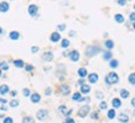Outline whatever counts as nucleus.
I'll use <instances>...</instances> for the list:
<instances>
[{
	"instance_id": "5",
	"label": "nucleus",
	"mask_w": 135,
	"mask_h": 123,
	"mask_svg": "<svg viewBox=\"0 0 135 123\" xmlns=\"http://www.w3.org/2000/svg\"><path fill=\"white\" fill-rule=\"evenodd\" d=\"M27 11H28V15H30V16L36 17V16H37V14H38V6H37V5H35V4H31V5H28Z\"/></svg>"
},
{
	"instance_id": "16",
	"label": "nucleus",
	"mask_w": 135,
	"mask_h": 123,
	"mask_svg": "<svg viewBox=\"0 0 135 123\" xmlns=\"http://www.w3.org/2000/svg\"><path fill=\"white\" fill-rule=\"evenodd\" d=\"M77 74H78L79 79H84L85 76L88 75V71H87V69L85 68H79L78 71H77Z\"/></svg>"
},
{
	"instance_id": "21",
	"label": "nucleus",
	"mask_w": 135,
	"mask_h": 123,
	"mask_svg": "<svg viewBox=\"0 0 135 123\" xmlns=\"http://www.w3.org/2000/svg\"><path fill=\"white\" fill-rule=\"evenodd\" d=\"M82 99H83V97H82V94H81V92H74V94L72 95V100H73L74 102H81Z\"/></svg>"
},
{
	"instance_id": "20",
	"label": "nucleus",
	"mask_w": 135,
	"mask_h": 123,
	"mask_svg": "<svg viewBox=\"0 0 135 123\" xmlns=\"http://www.w3.org/2000/svg\"><path fill=\"white\" fill-rule=\"evenodd\" d=\"M113 59V53L110 52V51H105L104 53H103V60H112Z\"/></svg>"
},
{
	"instance_id": "18",
	"label": "nucleus",
	"mask_w": 135,
	"mask_h": 123,
	"mask_svg": "<svg viewBox=\"0 0 135 123\" xmlns=\"http://www.w3.org/2000/svg\"><path fill=\"white\" fill-rule=\"evenodd\" d=\"M13 64H14L16 68H25V61L22 60V59H15L14 61H13Z\"/></svg>"
},
{
	"instance_id": "3",
	"label": "nucleus",
	"mask_w": 135,
	"mask_h": 123,
	"mask_svg": "<svg viewBox=\"0 0 135 123\" xmlns=\"http://www.w3.org/2000/svg\"><path fill=\"white\" fill-rule=\"evenodd\" d=\"M91 112V107H89V105H84V106H82L81 108H79L78 111V117H81V118H84V117L88 116V113Z\"/></svg>"
},
{
	"instance_id": "43",
	"label": "nucleus",
	"mask_w": 135,
	"mask_h": 123,
	"mask_svg": "<svg viewBox=\"0 0 135 123\" xmlns=\"http://www.w3.org/2000/svg\"><path fill=\"white\" fill-rule=\"evenodd\" d=\"M51 94H52V89H51V88H47V89H46V91H45V95L50 96Z\"/></svg>"
},
{
	"instance_id": "55",
	"label": "nucleus",
	"mask_w": 135,
	"mask_h": 123,
	"mask_svg": "<svg viewBox=\"0 0 135 123\" xmlns=\"http://www.w3.org/2000/svg\"><path fill=\"white\" fill-rule=\"evenodd\" d=\"M133 28L135 30V22H133Z\"/></svg>"
},
{
	"instance_id": "53",
	"label": "nucleus",
	"mask_w": 135,
	"mask_h": 123,
	"mask_svg": "<svg viewBox=\"0 0 135 123\" xmlns=\"http://www.w3.org/2000/svg\"><path fill=\"white\" fill-rule=\"evenodd\" d=\"M0 118H3V121H4V119H5V118H6V117L4 116V115H1V113H0Z\"/></svg>"
},
{
	"instance_id": "35",
	"label": "nucleus",
	"mask_w": 135,
	"mask_h": 123,
	"mask_svg": "<svg viewBox=\"0 0 135 123\" xmlns=\"http://www.w3.org/2000/svg\"><path fill=\"white\" fill-rule=\"evenodd\" d=\"M34 69H35V68H34V65H31V64H26V65H25V70H26L27 73L32 71Z\"/></svg>"
},
{
	"instance_id": "27",
	"label": "nucleus",
	"mask_w": 135,
	"mask_h": 123,
	"mask_svg": "<svg viewBox=\"0 0 135 123\" xmlns=\"http://www.w3.org/2000/svg\"><path fill=\"white\" fill-rule=\"evenodd\" d=\"M107 117L109 118V119H114V118H115V109H114V108L109 109V111H108V113H107Z\"/></svg>"
},
{
	"instance_id": "19",
	"label": "nucleus",
	"mask_w": 135,
	"mask_h": 123,
	"mask_svg": "<svg viewBox=\"0 0 135 123\" xmlns=\"http://www.w3.org/2000/svg\"><path fill=\"white\" fill-rule=\"evenodd\" d=\"M6 94H10V89L7 85H0V95H6Z\"/></svg>"
},
{
	"instance_id": "31",
	"label": "nucleus",
	"mask_w": 135,
	"mask_h": 123,
	"mask_svg": "<svg viewBox=\"0 0 135 123\" xmlns=\"http://www.w3.org/2000/svg\"><path fill=\"white\" fill-rule=\"evenodd\" d=\"M9 105H10V107H11V108H14V107H17V106H19V101H17L16 99H13V100L9 102Z\"/></svg>"
},
{
	"instance_id": "46",
	"label": "nucleus",
	"mask_w": 135,
	"mask_h": 123,
	"mask_svg": "<svg viewBox=\"0 0 135 123\" xmlns=\"http://www.w3.org/2000/svg\"><path fill=\"white\" fill-rule=\"evenodd\" d=\"M117 3H118L120 6H124V5L127 4V1H125V0H119V1H117Z\"/></svg>"
},
{
	"instance_id": "7",
	"label": "nucleus",
	"mask_w": 135,
	"mask_h": 123,
	"mask_svg": "<svg viewBox=\"0 0 135 123\" xmlns=\"http://www.w3.org/2000/svg\"><path fill=\"white\" fill-rule=\"evenodd\" d=\"M68 58L71 59L72 61H78L79 58H81V55H79V52L77 49H73L70 52V55H68Z\"/></svg>"
},
{
	"instance_id": "34",
	"label": "nucleus",
	"mask_w": 135,
	"mask_h": 123,
	"mask_svg": "<svg viewBox=\"0 0 135 123\" xmlns=\"http://www.w3.org/2000/svg\"><path fill=\"white\" fill-rule=\"evenodd\" d=\"M98 117H99V112L98 111H94V112L91 113V118L92 119H98Z\"/></svg>"
},
{
	"instance_id": "37",
	"label": "nucleus",
	"mask_w": 135,
	"mask_h": 123,
	"mask_svg": "<svg viewBox=\"0 0 135 123\" xmlns=\"http://www.w3.org/2000/svg\"><path fill=\"white\" fill-rule=\"evenodd\" d=\"M3 123H14V119H13V117H6L3 121Z\"/></svg>"
},
{
	"instance_id": "48",
	"label": "nucleus",
	"mask_w": 135,
	"mask_h": 123,
	"mask_svg": "<svg viewBox=\"0 0 135 123\" xmlns=\"http://www.w3.org/2000/svg\"><path fill=\"white\" fill-rule=\"evenodd\" d=\"M10 95L13 96V97H15V96L17 95V91H16V90H13V91H10Z\"/></svg>"
},
{
	"instance_id": "12",
	"label": "nucleus",
	"mask_w": 135,
	"mask_h": 123,
	"mask_svg": "<svg viewBox=\"0 0 135 123\" xmlns=\"http://www.w3.org/2000/svg\"><path fill=\"white\" fill-rule=\"evenodd\" d=\"M42 59L45 61L53 60V53H52V52H45V53L42 54Z\"/></svg>"
},
{
	"instance_id": "33",
	"label": "nucleus",
	"mask_w": 135,
	"mask_h": 123,
	"mask_svg": "<svg viewBox=\"0 0 135 123\" xmlns=\"http://www.w3.org/2000/svg\"><path fill=\"white\" fill-rule=\"evenodd\" d=\"M58 111H60V112H61L62 115H64V113H66V112H67L68 109H67V107H66L64 105H61V106L58 107Z\"/></svg>"
},
{
	"instance_id": "57",
	"label": "nucleus",
	"mask_w": 135,
	"mask_h": 123,
	"mask_svg": "<svg viewBox=\"0 0 135 123\" xmlns=\"http://www.w3.org/2000/svg\"><path fill=\"white\" fill-rule=\"evenodd\" d=\"M134 10H135V4H134Z\"/></svg>"
},
{
	"instance_id": "23",
	"label": "nucleus",
	"mask_w": 135,
	"mask_h": 123,
	"mask_svg": "<svg viewBox=\"0 0 135 123\" xmlns=\"http://www.w3.org/2000/svg\"><path fill=\"white\" fill-rule=\"evenodd\" d=\"M104 46H105V48H107L108 51H110V49L114 48V42L112 41V40H107L105 43H104Z\"/></svg>"
},
{
	"instance_id": "11",
	"label": "nucleus",
	"mask_w": 135,
	"mask_h": 123,
	"mask_svg": "<svg viewBox=\"0 0 135 123\" xmlns=\"http://www.w3.org/2000/svg\"><path fill=\"white\" fill-rule=\"evenodd\" d=\"M10 9V4L7 1H1L0 3V13H6Z\"/></svg>"
},
{
	"instance_id": "36",
	"label": "nucleus",
	"mask_w": 135,
	"mask_h": 123,
	"mask_svg": "<svg viewBox=\"0 0 135 123\" xmlns=\"http://www.w3.org/2000/svg\"><path fill=\"white\" fill-rule=\"evenodd\" d=\"M107 102H104V101L99 102V109H107Z\"/></svg>"
},
{
	"instance_id": "39",
	"label": "nucleus",
	"mask_w": 135,
	"mask_h": 123,
	"mask_svg": "<svg viewBox=\"0 0 135 123\" xmlns=\"http://www.w3.org/2000/svg\"><path fill=\"white\" fill-rule=\"evenodd\" d=\"M57 28H58V31H64V30H66V25H64V23H61V25L57 26Z\"/></svg>"
},
{
	"instance_id": "4",
	"label": "nucleus",
	"mask_w": 135,
	"mask_h": 123,
	"mask_svg": "<svg viewBox=\"0 0 135 123\" xmlns=\"http://www.w3.org/2000/svg\"><path fill=\"white\" fill-rule=\"evenodd\" d=\"M36 117H37V119H40V121H45V119L49 117V111L45 108L38 109V111L36 112Z\"/></svg>"
},
{
	"instance_id": "42",
	"label": "nucleus",
	"mask_w": 135,
	"mask_h": 123,
	"mask_svg": "<svg viewBox=\"0 0 135 123\" xmlns=\"http://www.w3.org/2000/svg\"><path fill=\"white\" fill-rule=\"evenodd\" d=\"M72 112H73V109H68L66 113H64V116L67 117V118H71V115H72Z\"/></svg>"
},
{
	"instance_id": "2",
	"label": "nucleus",
	"mask_w": 135,
	"mask_h": 123,
	"mask_svg": "<svg viewBox=\"0 0 135 123\" xmlns=\"http://www.w3.org/2000/svg\"><path fill=\"white\" fill-rule=\"evenodd\" d=\"M98 53H100V48L98 46H88L85 48V57H88V58H92Z\"/></svg>"
},
{
	"instance_id": "54",
	"label": "nucleus",
	"mask_w": 135,
	"mask_h": 123,
	"mask_svg": "<svg viewBox=\"0 0 135 123\" xmlns=\"http://www.w3.org/2000/svg\"><path fill=\"white\" fill-rule=\"evenodd\" d=\"M1 75H3V70L0 69V78H1Z\"/></svg>"
},
{
	"instance_id": "44",
	"label": "nucleus",
	"mask_w": 135,
	"mask_h": 123,
	"mask_svg": "<svg viewBox=\"0 0 135 123\" xmlns=\"http://www.w3.org/2000/svg\"><path fill=\"white\" fill-rule=\"evenodd\" d=\"M85 84V81H84V79H79L78 81H77V85H79V86H83Z\"/></svg>"
},
{
	"instance_id": "17",
	"label": "nucleus",
	"mask_w": 135,
	"mask_h": 123,
	"mask_svg": "<svg viewBox=\"0 0 135 123\" xmlns=\"http://www.w3.org/2000/svg\"><path fill=\"white\" fill-rule=\"evenodd\" d=\"M112 106H113V108H119L121 106V101L120 99H118V97H114L113 100H112Z\"/></svg>"
},
{
	"instance_id": "28",
	"label": "nucleus",
	"mask_w": 135,
	"mask_h": 123,
	"mask_svg": "<svg viewBox=\"0 0 135 123\" xmlns=\"http://www.w3.org/2000/svg\"><path fill=\"white\" fill-rule=\"evenodd\" d=\"M128 81H129V84L135 85V73H131V74L128 76Z\"/></svg>"
},
{
	"instance_id": "24",
	"label": "nucleus",
	"mask_w": 135,
	"mask_h": 123,
	"mask_svg": "<svg viewBox=\"0 0 135 123\" xmlns=\"http://www.w3.org/2000/svg\"><path fill=\"white\" fill-rule=\"evenodd\" d=\"M119 92H120V97H121V99H128L129 95H130V94H129V91L127 89H121Z\"/></svg>"
},
{
	"instance_id": "1",
	"label": "nucleus",
	"mask_w": 135,
	"mask_h": 123,
	"mask_svg": "<svg viewBox=\"0 0 135 123\" xmlns=\"http://www.w3.org/2000/svg\"><path fill=\"white\" fill-rule=\"evenodd\" d=\"M104 80H105V84H107L108 86L109 85H115V84H118L119 82V75L117 74V73H109L105 78H104Z\"/></svg>"
},
{
	"instance_id": "32",
	"label": "nucleus",
	"mask_w": 135,
	"mask_h": 123,
	"mask_svg": "<svg viewBox=\"0 0 135 123\" xmlns=\"http://www.w3.org/2000/svg\"><path fill=\"white\" fill-rule=\"evenodd\" d=\"M22 95L25 96V97H30V96H31V91H30L27 88H25V89L22 90Z\"/></svg>"
},
{
	"instance_id": "9",
	"label": "nucleus",
	"mask_w": 135,
	"mask_h": 123,
	"mask_svg": "<svg viewBox=\"0 0 135 123\" xmlns=\"http://www.w3.org/2000/svg\"><path fill=\"white\" fill-rule=\"evenodd\" d=\"M50 41L53 42V43H57V42L62 41L61 40V34H60V32H52L50 36Z\"/></svg>"
},
{
	"instance_id": "50",
	"label": "nucleus",
	"mask_w": 135,
	"mask_h": 123,
	"mask_svg": "<svg viewBox=\"0 0 135 123\" xmlns=\"http://www.w3.org/2000/svg\"><path fill=\"white\" fill-rule=\"evenodd\" d=\"M4 33H5V31H4V28L0 26V36H4Z\"/></svg>"
},
{
	"instance_id": "49",
	"label": "nucleus",
	"mask_w": 135,
	"mask_h": 123,
	"mask_svg": "<svg viewBox=\"0 0 135 123\" xmlns=\"http://www.w3.org/2000/svg\"><path fill=\"white\" fill-rule=\"evenodd\" d=\"M0 102H1V105H6L7 101L5 100V99H0Z\"/></svg>"
},
{
	"instance_id": "52",
	"label": "nucleus",
	"mask_w": 135,
	"mask_h": 123,
	"mask_svg": "<svg viewBox=\"0 0 135 123\" xmlns=\"http://www.w3.org/2000/svg\"><path fill=\"white\" fill-rule=\"evenodd\" d=\"M131 106H133V107H135V97H133V99H131Z\"/></svg>"
},
{
	"instance_id": "30",
	"label": "nucleus",
	"mask_w": 135,
	"mask_h": 123,
	"mask_svg": "<svg viewBox=\"0 0 135 123\" xmlns=\"http://www.w3.org/2000/svg\"><path fill=\"white\" fill-rule=\"evenodd\" d=\"M61 47H62V48L70 47V41H68L67 38H63V40L61 41Z\"/></svg>"
},
{
	"instance_id": "6",
	"label": "nucleus",
	"mask_w": 135,
	"mask_h": 123,
	"mask_svg": "<svg viewBox=\"0 0 135 123\" xmlns=\"http://www.w3.org/2000/svg\"><path fill=\"white\" fill-rule=\"evenodd\" d=\"M60 92H61V95H63V96L70 95V92H71V88H70V85H67V84H62V85L60 86Z\"/></svg>"
},
{
	"instance_id": "41",
	"label": "nucleus",
	"mask_w": 135,
	"mask_h": 123,
	"mask_svg": "<svg viewBox=\"0 0 135 123\" xmlns=\"http://www.w3.org/2000/svg\"><path fill=\"white\" fill-rule=\"evenodd\" d=\"M38 52V47L37 46H32L31 47V53H37Z\"/></svg>"
},
{
	"instance_id": "8",
	"label": "nucleus",
	"mask_w": 135,
	"mask_h": 123,
	"mask_svg": "<svg viewBox=\"0 0 135 123\" xmlns=\"http://www.w3.org/2000/svg\"><path fill=\"white\" fill-rule=\"evenodd\" d=\"M30 100H31L32 103H38L41 101V95H40L38 92H32L31 96H30Z\"/></svg>"
},
{
	"instance_id": "38",
	"label": "nucleus",
	"mask_w": 135,
	"mask_h": 123,
	"mask_svg": "<svg viewBox=\"0 0 135 123\" xmlns=\"http://www.w3.org/2000/svg\"><path fill=\"white\" fill-rule=\"evenodd\" d=\"M95 97H97V99H103L104 95H103V92H102V91H97V92H95Z\"/></svg>"
},
{
	"instance_id": "14",
	"label": "nucleus",
	"mask_w": 135,
	"mask_h": 123,
	"mask_svg": "<svg viewBox=\"0 0 135 123\" xmlns=\"http://www.w3.org/2000/svg\"><path fill=\"white\" fill-rule=\"evenodd\" d=\"M9 38L13 40V41H17V40L20 38V32H17V31H11V32L9 33Z\"/></svg>"
},
{
	"instance_id": "29",
	"label": "nucleus",
	"mask_w": 135,
	"mask_h": 123,
	"mask_svg": "<svg viewBox=\"0 0 135 123\" xmlns=\"http://www.w3.org/2000/svg\"><path fill=\"white\" fill-rule=\"evenodd\" d=\"M0 69H1L3 71H6V70H9V65H7L6 61H1V63H0Z\"/></svg>"
},
{
	"instance_id": "45",
	"label": "nucleus",
	"mask_w": 135,
	"mask_h": 123,
	"mask_svg": "<svg viewBox=\"0 0 135 123\" xmlns=\"http://www.w3.org/2000/svg\"><path fill=\"white\" fill-rule=\"evenodd\" d=\"M63 123H76V122H74L73 118H66V121H64Z\"/></svg>"
},
{
	"instance_id": "56",
	"label": "nucleus",
	"mask_w": 135,
	"mask_h": 123,
	"mask_svg": "<svg viewBox=\"0 0 135 123\" xmlns=\"http://www.w3.org/2000/svg\"><path fill=\"white\" fill-rule=\"evenodd\" d=\"M133 116L135 117V109H134V111H133Z\"/></svg>"
},
{
	"instance_id": "15",
	"label": "nucleus",
	"mask_w": 135,
	"mask_h": 123,
	"mask_svg": "<svg viewBox=\"0 0 135 123\" xmlns=\"http://www.w3.org/2000/svg\"><path fill=\"white\" fill-rule=\"evenodd\" d=\"M118 119H119V122L120 123H128L129 122L128 113H120V115L118 116Z\"/></svg>"
},
{
	"instance_id": "51",
	"label": "nucleus",
	"mask_w": 135,
	"mask_h": 123,
	"mask_svg": "<svg viewBox=\"0 0 135 123\" xmlns=\"http://www.w3.org/2000/svg\"><path fill=\"white\" fill-rule=\"evenodd\" d=\"M76 36V32L74 31H70V37H74Z\"/></svg>"
},
{
	"instance_id": "40",
	"label": "nucleus",
	"mask_w": 135,
	"mask_h": 123,
	"mask_svg": "<svg viewBox=\"0 0 135 123\" xmlns=\"http://www.w3.org/2000/svg\"><path fill=\"white\" fill-rule=\"evenodd\" d=\"M129 20L135 22V13H131V14H129Z\"/></svg>"
},
{
	"instance_id": "47",
	"label": "nucleus",
	"mask_w": 135,
	"mask_h": 123,
	"mask_svg": "<svg viewBox=\"0 0 135 123\" xmlns=\"http://www.w3.org/2000/svg\"><path fill=\"white\" fill-rule=\"evenodd\" d=\"M6 109H7V107H6V106H5V105H1V106H0V111H3V112H5Z\"/></svg>"
},
{
	"instance_id": "22",
	"label": "nucleus",
	"mask_w": 135,
	"mask_h": 123,
	"mask_svg": "<svg viewBox=\"0 0 135 123\" xmlns=\"http://www.w3.org/2000/svg\"><path fill=\"white\" fill-rule=\"evenodd\" d=\"M114 20L117 21L118 23H124V21H125V19H124V16L121 14H117L115 16H114Z\"/></svg>"
},
{
	"instance_id": "13",
	"label": "nucleus",
	"mask_w": 135,
	"mask_h": 123,
	"mask_svg": "<svg viewBox=\"0 0 135 123\" xmlns=\"http://www.w3.org/2000/svg\"><path fill=\"white\" fill-rule=\"evenodd\" d=\"M89 92H91V85L84 84L83 86H81V94L82 95H88Z\"/></svg>"
},
{
	"instance_id": "25",
	"label": "nucleus",
	"mask_w": 135,
	"mask_h": 123,
	"mask_svg": "<svg viewBox=\"0 0 135 123\" xmlns=\"http://www.w3.org/2000/svg\"><path fill=\"white\" fill-rule=\"evenodd\" d=\"M109 67H110V68H113V69L118 68V67H119V61L117 60V59H112V60L109 61Z\"/></svg>"
},
{
	"instance_id": "10",
	"label": "nucleus",
	"mask_w": 135,
	"mask_h": 123,
	"mask_svg": "<svg viewBox=\"0 0 135 123\" xmlns=\"http://www.w3.org/2000/svg\"><path fill=\"white\" fill-rule=\"evenodd\" d=\"M98 79H99V76L97 73H91L89 75H88V81L91 82V84H97L98 82Z\"/></svg>"
},
{
	"instance_id": "26",
	"label": "nucleus",
	"mask_w": 135,
	"mask_h": 123,
	"mask_svg": "<svg viewBox=\"0 0 135 123\" xmlns=\"http://www.w3.org/2000/svg\"><path fill=\"white\" fill-rule=\"evenodd\" d=\"M21 123H35V121H34V118H32L31 116H25L24 118H22Z\"/></svg>"
}]
</instances>
